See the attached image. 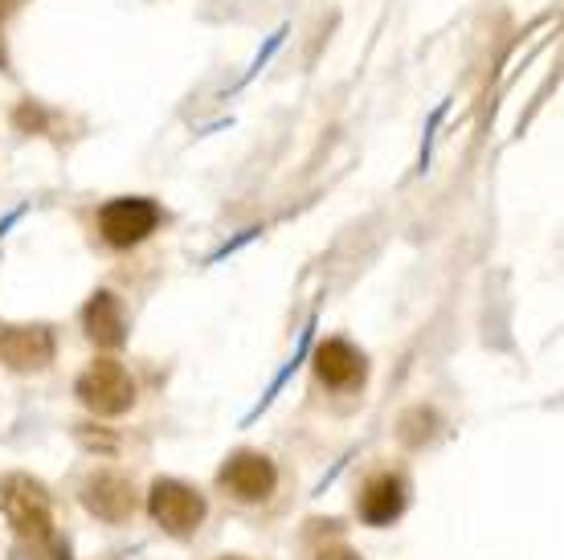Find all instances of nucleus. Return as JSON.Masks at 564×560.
<instances>
[{"label": "nucleus", "mask_w": 564, "mask_h": 560, "mask_svg": "<svg viewBox=\"0 0 564 560\" xmlns=\"http://www.w3.org/2000/svg\"><path fill=\"white\" fill-rule=\"evenodd\" d=\"M0 516L17 532L21 545H37L54 536V499L42 478L33 475H4L0 478Z\"/></svg>", "instance_id": "f257e3e1"}, {"label": "nucleus", "mask_w": 564, "mask_h": 560, "mask_svg": "<svg viewBox=\"0 0 564 560\" xmlns=\"http://www.w3.org/2000/svg\"><path fill=\"white\" fill-rule=\"evenodd\" d=\"M74 392L95 418H123L135 406V377L119 360L99 356L83 368V377L74 380Z\"/></svg>", "instance_id": "f03ea898"}, {"label": "nucleus", "mask_w": 564, "mask_h": 560, "mask_svg": "<svg viewBox=\"0 0 564 560\" xmlns=\"http://www.w3.org/2000/svg\"><path fill=\"white\" fill-rule=\"evenodd\" d=\"M148 511L160 524V532L176 536V540H188L197 536V528L205 524V495H200L193 483H181V478H155L152 491H148Z\"/></svg>", "instance_id": "7ed1b4c3"}, {"label": "nucleus", "mask_w": 564, "mask_h": 560, "mask_svg": "<svg viewBox=\"0 0 564 560\" xmlns=\"http://www.w3.org/2000/svg\"><path fill=\"white\" fill-rule=\"evenodd\" d=\"M160 229V205L152 196H119L99 209V238L111 250H135Z\"/></svg>", "instance_id": "20e7f679"}, {"label": "nucleus", "mask_w": 564, "mask_h": 560, "mask_svg": "<svg viewBox=\"0 0 564 560\" xmlns=\"http://www.w3.org/2000/svg\"><path fill=\"white\" fill-rule=\"evenodd\" d=\"M217 487L238 504H267L279 487V466L262 450H234L217 471Z\"/></svg>", "instance_id": "39448f33"}, {"label": "nucleus", "mask_w": 564, "mask_h": 560, "mask_svg": "<svg viewBox=\"0 0 564 560\" xmlns=\"http://www.w3.org/2000/svg\"><path fill=\"white\" fill-rule=\"evenodd\" d=\"M57 340L45 323H13L0 332V360L13 373H42L54 365Z\"/></svg>", "instance_id": "423d86ee"}, {"label": "nucleus", "mask_w": 564, "mask_h": 560, "mask_svg": "<svg viewBox=\"0 0 564 560\" xmlns=\"http://www.w3.org/2000/svg\"><path fill=\"white\" fill-rule=\"evenodd\" d=\"M78 499H83L86 511L95 519H102V524H123V519H131L135 507H140V495L131 487V478L119 475V471H95V475L83 483Z\"/></svg>", "instance_id": "0eeeda50"}, {"label": "nucleus", "mask_w": 564, "mask_h": 560, "mask_svg": "<svg viewBox=\"0 0 564 560\" xmlns=\"http://www.w3.org/2000/svg\"><path fill=\"white\" fill-rule=\"evenodd\" d=\"M405 507H410V483L397 471L368 475L365 487H360V499H356V511H360L368 528H389V524L405 516Z\"/></svg>", "instance_id": "6e6552de"}, {"label": "nucleus", "mask_w": 564, "mask_h": 560, "mask_svg": "<svg viewBox=\"0 0 564 560\" xmlns=\"http://www.w3.org/2000/svg\"><path fill=\"white\" fill-rule=\"evenodd\" d=\"M315 377L332 392H356L365 389L368 380V360L365 352L352 348L348 340H324L315 348Z\"/></svg>", "instance_id": "1a4fd4ad"}, {"label": "nucleus", "mask_w": 564, "mask_h": 560, "mask_svg": "<svg viewBox=\"0 0 564 560\" xmlns=\"http://www.w3.org/2000/svg\"><path fill=\"white\" fill-rule=\"evenodd\" d=\"M83 327H86V340L95 344V348H123L128 344V315L119 308V294L111 291H95L90 294V303L83 311Z\"/></svg>", "instance_id": "9d476101"}, {"label": "nucleus", "mask_w": 564, "mask_h": 560, "mask_svg": "<svg viewBox=\"0 0 564 560\" xmlns=\"http://www.w3.org/2000/svg\"><path fill=\"white\" fill-rule=\"evenodd\" d=\"M13 560H74V557L57 536H50V540H37V545H21V540H17Z\"/></svg>", "instance_id": "9b49d317"}, {"label": "nucleus", "mask_w": 564, "mask_h": 560, "mask_svg": "<svg viewBox=\"0 0 564 560\" xmlns=\"http://www.w3.org/2000/svg\"><path fill=\"white\" fill-rule=\"evenodd\" d=\"M315 560H365L356 548H348V545H332V548H319L315 552Z\"/></svg>", "instance_id": "f8f14e48"}, {"label": "nucleus", "mask_w": 564, "mask_h": 560, "mask_svg": "<svg viewBox=\"0 0 564 560\" xmlns=\"http://www.w3.org/2000/svg\"><path fill=\"white\" fill-rule=\"evenodd\" d=\"M4 62H9V54H4V42H0V71H4Z\"/></svg>", "instance_id": "ddd939ff"}, {"label": "nucleus", "mask_w": 564, "mask_h": 560, "mask_svg": "<svg viewBox=\"0 0 564 560\" xmlns=\"http://www.w3.org/2000/svg\"><path fill=\"white\" fill-rule=\"evenodd\" d=\"M221 560H246V557H221Z\"/></svg>", "instance_id": "4468645a"}]
</instances>
